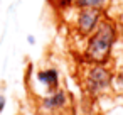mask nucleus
<instances>
[{
	"mask_svg": "<svg viewBox=\"0 0 123 115\" xmlns=\"http://www.w3.org/2000/svg\"><path fill=\"white\" fill-rule=\"evenodd\" d=\"M5 107H7V96H5L4 93H0V115L4 113Z\"/></svg>",
	"mask_w": 123,
	"mask_h": 115,
	"instance_id": "9",
	"label": "nucleus"
},
{
	"mask_svg": "<svg viewBox=\"0 0 123 115\" xmlns=\"http://www.w3.org/2000/svg\"><path fill=\"white\" fill-rule=\"evenodd\" d=\"M34 115H56V113H47V112H42V110H36Z\"/></svg>",
	"mask_w": 123,
	"mask_h": 115,
	"instance_id": "10",
	"label": "nucleus"
},
{
	"mask_svg": "<svg viewBox=\"0 0 123 115\" xmlns=\"http://www.w3.org/2000/svg\"><path fill=\"white\" fill-rule=\"evenodd\" d=\"M108 0H74V7H91V9H99L103 10Z\"/></svg>",
	"mask_w": 123,
	"mask_h": 115,
	"instance_id": "6",
	"label": "nucleus"
},
{
	"mask_svg": "<svg viewBox=\"0 0 123 115\" xmlns=\"http://www.w3.org/2000/svg\"><path fill=\"white\" fill-rule=\"evenodd\" d=\"M36 110L56 115H73V96L64 88H57L51 93L39 96Z\"/></svg>",
	"mask_w": 123,
	"mask_h": 115,
	"instance_id": "3",
	"label": "nucleus"
},
{
	"mask_svg": "<svg viewBox=\"0 0 123 115\" xmlns=\"http://www.w3.org/2000/svg\"><path fill=\"white\" fill-rule=\"evenodd\" d=\"M19 115H31V113H25V112H22V113H19Z\"/></svg>",
	"mask_w": 123,
	"mask_h": 115,
	"instance_id": "11",
	"label": "nucleus"
},
{
	"mask_svg": "<svg viewBox=\"0 0 123 115\" xmlns=\"http://www.w3.org/2000/svg\"><path fill=\"white\" fill-rule=\"evenodd\" d=\"M105 12L99 9L91 7H76V19H74V29L81 37H88L93 34V31L99 26V22L105 19Z\"/></svg>",
	"mask_w": 123,
	"mask_h": 115,
	"instance_id": "4",
	"label": "nucleus"
},
{
	"mask_svg": "<svg viewBox=\"0 0 123 115\" xmlns=\"http://www.w3.org/2000/svg\"><path fill=\"white\" fill-rule=\"evenodd\" d=\"M51 2L54 4L56 9H66V7L74 4V0H51Z\"/></svg>",
	"mask_w": 123,
	"mask_h": 115,
	"instance_id": "7",
	"label": "nucleus"
},
{
	"mask_svg": "<svg viewBox=\"0 0 123 115\" xmlns=\"http://www.w3.org/2000/svg\"><path fill=\"white\" fill-rule=\"evenodd\" d=\"M86 39L88 41L83 51V61L91 64H108L113 47L118 41V27L108 15H105L99 26Z\"/></svg>",
	"mask_w": 123,
	"mask_h": 115,
	"instance_id": "1",
	"label": "nucleus"
},
{
	"mask_svg": "<svg viewBox=\"0 0 123 115\" xmlns=\"http://www.w3.org/2000/svg\"><path fill=\"white\" fill-rule=\"evenodd\" d=\"M81 86L88 98L98 100L111 91L115 86V73L108 64L83 63L81 66Z\"/></svg>",
	"mask_w": 123,
	"mask_h": 115,
	"instance_id": "2",
	"label": "nucleus"
},
{
	"mask_svg": "<svg viewBox=\"0 0 123 115\" xmlns=\"http://www.w3.org/2000/svg\"><path fill=\"white\" fill-rule=\"evenodd\" d=\"M36 81L37 85L44 90L42 95L46 93H51L57 88H61V74L56 68L52 66H47V68H41L37 73H36ZM41 95V96H42Z\"/></svg>",
	"mask_w": 123,
	"mask_h": 115,
	"instance_id": "5",
	"label": "nucleus"
},
{
	"mask_svg": "<svg viewBox=\"0 0 123 115\" xmlns=\"http://www.w3.org/2000/svg\"><path fill=\"white\" fill-rule=\"evenodd\" d=\"M115 86H116L120 91H123V68L115 74Z\"/></svg>",
	"mask_w": 123,
	"mask_h": 115,
	"instance_id": "8",
	"label": "nucleus"
}]
</instances>
